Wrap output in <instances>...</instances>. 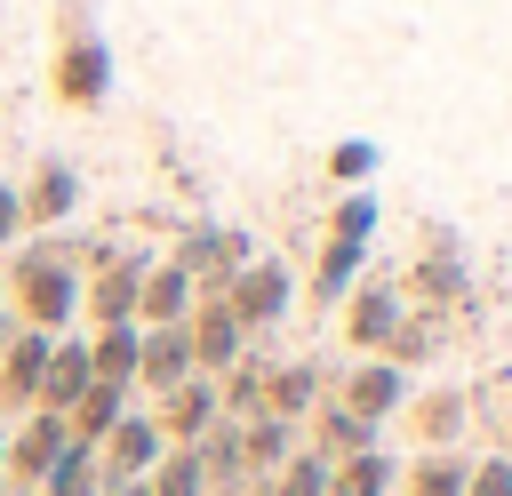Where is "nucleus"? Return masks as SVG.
Listing matches in <instances>:
<instances>
[{
  "label": "nucleus",
  "instance_id": "f257e3e1",
  "mask_svg": "<svg viewBox=\"0 0 512 496\" xmlns=\"http://www.w3.org/2000/svg\"><path fill=\"white\" fill-rule=\"evenodd\" d=\"M0 272H8V320H16V328L64 336V328L80 320V240L40 232V240L16 248Z\"/></svg>",
  "mask_w": 512,
  "mask_h": 496
},
{
  "label": "nucleus",
  "instance_id": "f03ea898",
  "mask_svg": "<svg viewBox=\"0 0 512 496\" xmlns=\"http://www.w3.org/2000/svg\"><path fill=\"white\" fill-rule=\"evenodd\" d=\"M48 96H56L64 112H96V104L112 96V48H104V32L88 24V0H64V8H56Z\"/></svg>",
  "mask_w": 512,
  "mask_h": 496
},
{
  "label": "nucleus",
  "instance_id": "7ed1b4c3",
  "mask_svg": "<svg viewBox=\"0 0 512 496\" xmlns=\"http://www.w3.org/2000/svg\"><path fill=\"white\" fill-rule=\"evenodd\" d=\"M216 296H224V304H232V320L256 336V328L288 320V304H296V272H288L280 256H264V248H256V256H248V264H240V272H232Z\"/></svg>",
  "mask_w": 512,
  "mask_h": 496
},
{
  "label": "nucleus",
  "instance_id": "20e7f679",
  "mask_svg": "<svg viewBox=\"0 0 512 496\" xmlns=\"http://www.w3.org/2000/svg\"><path fill=\"white\" fill-rule=\"evenodd\" d=\"M248 256H256V240H248V232H232V224H192V232L176 240V256H168V264H176L200 296H216Z\"/></svg>",
  "mask_w": 512,
  "mask_h": 496
},
{
  "label": "nucleus",
  "instance_id": "39448f33",
  "mask_svg": "<svg viewBox=\"0 0 512 496\" xmlns=\"http://www.w3.org/2000/svg\"><path fill=\"white\" fill-rule=\"evenodd\" d=\"M64 456H72V432H64V416L32 408V416H16V424H8V464H0V480H16V488H40V480H48Z\"/></svg>",
  "mask_w": 512,
  "mask_h": 496
},
{
  "label": "nucleus",
  "instance_id": "423d86ee",
  "mask_svg": "<svg viewBox=\"0 0 512 496\" xmlns=\"http://www.w3.org/2000/svg\"><path fill=\"white\" fill-rule=\"evenodd\" d=\"M400 320H408V296H400V280H384V272H360V280H352V296H344V336H352L360 352H384Z\"/></svg>",
  "mask_w": 512,
  "mask_h": 496
},
{
  "label": "nucleus",
  "instance_id": "0eeeda50",
  "mask_svg": "<svg viewBox=\"0 0 512 496\" xmlns=\"http://www.w3.org/2000/svg\"><path fill=\"white\" fill-rule=\"evenodd\" d=\"M184 344H192V368H200V376H224L256 336L232 320V304H224V296H192V312H184Z\"/></svg>",
  "mask_w": 512,
  "mask_h": 496
},
{
  "label": "nucleus",
  "instance_id": "6e6552de",
  "mask_svg": "<svg viewBox=\"0 0 512 496\" xmlns=\"http://www.w3.org/2000/svg\"><path fill=\"white\" fill-rule=\"evenodd\" d=\"M144 264H152V256H104V264H88V280H80V312H88V328L136 320V288H144Z\"/></svg>",
  "mask_w": 512,
  "mask_h": 496
},
{
  "label": "nucleus",
  "instance_id": "1a4fd4ad",
  "mask_svg": "<svg viewBox=\"0 0 512 496\" xmlns=\"http://www.w3.org/2000/svg\"><path fill=\"white\" fill-rule=\"evenodd\" d=\"M160 448H168V440H160L152 408H128V416L96 440V472H104V488H112V480H144V472L160 464Z\"/></svg>",
  "mask_w": 512,
  "mask_h": 496
},
{
  "label": "nucleus",
  "instance_id": "9d476101",
  "mask_svg": "<svg viewBox=\"0 0 512 496\" xmlns=\"http://www.w3.org/2000/svg\"><path fill=\"white\" fill-rule=\"evenodd\" d=\"M48 344H56V336H40V328H8V336H0V416H8V424L32 416V400H40V368H48Z\"/></svg>",
  "mask_w": 512,
  "mask_h": 496
},
{
  "label": "nucleus",
  "instance_id": "9b49d317",
  "mask_svg": "<svg viewBox=\"0 0 512 496\" xmlns=\"http://www.w3.org/2000/svg\"><path fill=\"white\" fill-rule=\"evenodd\" d=\"M328 400H344L352 416H368V424L384 432V416H400V400H408V368H392L384 352H360V368H352Z\"/></svg>",
  "mask_w": 512,
  "mask_h": 496
},
{
  "label": "nucleus",
  "instance_id": "f8f14e48",
  "mask_svg": "<svg viewBox=\"0 0 512 496\" xmlns=\"http://www.w3.org/2000/svg\"><path fill=\"white\" fill-rule=\"evenodd\" d=\"M400 296L408 304H424V312H448V304H464L472 296V272H464V256H456V240H424V264L400 280Z\"/></svg>",
  "mask_w": 512,
  "mask_h": 496
},
{
  "label": "nucleus",
  "instance_id": "ddd939ff",
  "mask_svg": "<svg viewBox=\"0 0 512 496\" xmlns=\"http://www.w3.org/2000/svg\"><path fill=\"white\" fill-rule=\"evenodd\" d=\"M216 416H224V408H216V376H200V368H192L184 384H168V392H160V408H152V424H160V440H168V448H192Z\"/></svg>",
  "mask_w": 512,
  "mask_h": 496
},
{
  "label": "nucleus",
  "instance_id": "4468645a",
  "mask_svg": "<svg viewBox=\"0 0 512 496\" xmlns=\"http://www.w3.org/2000/svg\"><path fill=\"white\" fill-rule=\"evenodd\" d=\"M400 416H408V440H416V448H456V432H464L472 400H464L456 384H424V392H408V400H400Z\"/></svg>",
  "mask_w": 512,
  "mask_h": 496
},
{
  "label": "nucleus",
  "instance_id": "2eb2a0df",
  "mask_svg": "<svg viewBox=\"0 0 512 496\" xmlns=\"http://www.w3.org/2000/svg\"><path fill=\"white\" fill-rule=\"evenodd\" d=\"M16 200H24V224H32V232H56V224L80 208V168H72V160H40L32 184H16Z\"/></svg>",
  "mask_w": 512,
  "mask_h": 496
},
{
  "label": "nucleus",
  "instance_id": "dca6fc26",
  "mask_svg": "<svg viewBox=\"0 0 512 496\" xmlns=\"http://www.w3.org/2000/svg\"><path fill=\"white\" fill-rule=\"evenodd\" d=\"M88 384H96V368H88V336H56V344H48V368H40V400H32V408L64 416Z\"/></svg>",
  "mask_w": 512,
  "mask_h": 496
},
{
  "label": "nucleus",
  "instance_id": "f3484780",
  "mask_svg": "<svg viewBox=\"0 0 512 496\" xmlns=\"http://www.w3.org/2000/svg\"><path fill=\"white\" fill-rule=\"evenodd\" d=\"M320 400H328V376H320V360H280V368L264 376V416H280V424H304Z\"/></svg>",
  "mask_w": 512,
  "mask_h": 496
},
{
  "label": "nucleus",
  "instance_id": "a211bd4d",
  "mask_svg": "<svg viewBox=\"0 0 512 496\" xmlns=\"http://www.w3.org/2000/svg\"><path fill=\"white\" fill-rule=\"evenodd\" d=\"M192 280L176 272V264H144V288H136V328H176L184 312H192Z\"/></svg>",
  "mask_w": 512,
  "mask_h": 496
},
{
  "label": "nucleus",
  "instance_id": "6ab92c4d",
  "mask_svg": "<svg viewBox=\"0 0 512 496\" xmlns=\"http://www.w3.org/2000/svg\"><path fill=\"white\" fill-rule=\"evenodd\" d=\"M184 376H192L184 320H176V328H144V344H136V384H144V392H168V384H184Z\"/></svg>",
  "mask_w": 512,
  "mask_h": 496
},
{
  "label": "nucleus",
  "instance_id": "aec40b11",
  "mask_svg": "<svg viewBox=\"0 0 512 496\" xmlns=\"http://www.w3.org/2000/svg\"><path fill=\"white\" fill-rule=\"evenodd\" d=\"M360 448H384V440H376V424H368V416H352L344 400H320V408H312V456L344 464V456H360Z\"/></svg>",
  "mask_w": 512,
  "mask_h": 496
},
{
  "label": "nucleus",
  "instance_id": "412c9836",
  "mask_svg": "<svg viewBox=\"0 0 512 496\" xmlns=\"http://www.w3.org/2000/svg\"><path fill=\"white\" fill-rule=\"evenodd\" d=\"M464 472H472V456H456V448H416V456L400 464L392 496H464Z\"/></svg>",
  "mask_w": 512,
  "mask_h": 496
},
{
  "label": "nucleus",
  "instance_id": "4be33fe9",
  "mask_svg": "<svg viewBox=\"0 0 512 496\" xmlns=\"http://www.w3.org/2000/svg\"><path fill=\"white\" fill-rule=\"evenodd\" d=\"M288 456H296V424H280V416H248L240 424V480H272Z\"/></svg>",
  "mask_w": 512,
  "mask_h": 496
},
{
  "label": "nucleus",
  "instance_id": "5701e85b",
  "mask_svg": "<svg viewBox=\"0 0 512 496\" xmlns=\"http://www.w3.org/2000/svg\"><path fill=\"white\" fill-rule=\"evenodd\" d=\"M264 376H272V360H264V352L248 344V352H240V360H232V368L216 376V408H224L232 424H248V416H264Z\"/></svg>",
  "mask_w": 512,
  "mask_h": 496
},
{
  "label": "nucleus",
  "instance_id": "b1692460",
  "mask_svg": "<svg viewBox=\"0 0 512 496\" xmlns=\"http://www.w3.org/2000/svg\"><path fill=\"white\" fill-rule=\"evenodd\" d=\"M136 344H144V328H136V320L88 328V368H96V384H136Z\"/></svg>",
  "mask_w": 512,
  "mask_h": 496
},
{
  "label": "nucleus",
  "instance_id": "393cba45",
  "mask_svg": "<svg viewBox=\"0 0 512 496\" xmlns=\"http://www.w3.org/2000/svg\"><path fill=\"white\" fill-rule=\"evenodd\" d=\"M120 416H128V384H88V392L64 408V432H72L80 448H96V440H104Z\"/></svg>",
  "mask_w": 512,
  "mask_h": 496
},
{
  "label": "nucleus",
  "instance_id": "a878e982",
  "mask_svg": "<svg viewBox=\"0 0 512 496\" xmlns=\"http://www.w3.org/2000/svg\"><path fill=\"white\" fill-rule=\"evenodd\" d=\"M392 480H400L392 448H360V456L328 464V496H392Z\"/></svg>",
  "mask_w": 512,
  "mask_h": 496
},
{
  "label": "nucleus",
  "instance_id": "bb28decb",
  "mask_svg": "<svg viewBox=\"0 0 512 496\" xmlns=\"http://www.w3.org/2000/svg\"><path fill=\"white\" fill-rule=\"evenodd\" d=\"M360 272H368V248H360V240H320V264H312V304H344Z\"/></svg>",
  "mask_w": 512,
  "mask_h": 496
},
{
  "label": "nucleus",
  "instance_id": "cd10ccee",
  "mask_svg": "<svg viewBox=\"0 0 512 496\" xmlns=\"http://www.w3.org/2000/svg\"><path fill=\"white\" fill-rule=\"evenodd\" d=\"M328 184H344V192H368L376 184V168H384V144L376 136H344V144H328Z\"/></svg>",
  "mask_w": 512,
  "mask_h": 496
},
{
  "label": "nucleus",
  "instance_id": "c85d7f7f",
  "mask_svg": "<svg viewBox=\"0 0 512 496\" xmlns=\"http://www.w3.org/2000/svg\"><path fill=\"white\" fill-rule=\"evenodd\" d=\"M144 488L152 496H208V464L192 448H160V464L144 472Z\"/></svg>",
  "mask_w": 512,
  "mask_h": 496
},
{
  "label": "nucleus",
  "instance_id": "c756f323",
  "mask_svg": "<svg viewBox=\"0 0 512 496\" xmlns=\"http://www.w3.org/2000/svg\"><path fill=\"white\" fill-rule=\"evenodd\" d=\"M376 216H384L376 192H344V200L328 208V240H360V248H368V240H376Z\"/></svg>",
  "mask_w": 512,
  "mask_h": 496
},
{
  "label": "nucleus",
  "instance_id": "7c9ffc66",
  "mask_svg": "<svg viewBox=\"0 0 512 496\" xmlns=\"http://www.w3.org/2000/svg\"><path fill=\"white\" fill-rule=\"evenodd\" d=\"M40 496H104V472H96V448H80L72 440V456L40 480Z\"/></svg>",
  "mask_w": 512,
  "mask_h": 496
},
{
  "label": "nucleus",
  "instance_id": "2f4dec72",
  "mask_svg": "<svg viewBox=\"0 0 512 496\" xmlns=\"http://www.w3.org/2000/svg\"><path fill=\"white\" fill-rule=\"evenodd\" d=\"M272 496H328V456H312V448H296L272 480H264Z\"/></svg>",
  "mask_w": 512,
  "mask_h": 496
},
{
  "label": "nucleus",
  "instance_id": "473e14b6",
  "mask_svg": "<svg viewBox=\"0 0 512 496\" xmlns=\"http://www.w3.org/2000/svg\"><path fill=\"white\" fill-rule=\"evenodd\" d=\"M464 496H512V456H504V448L480 456V464L464 472Z\"/></svg>",
  "mask_w": 512,
  "mask_h": 496
},
{
  "label": "nucleus",
  "instance_id": "72a5a7b5",
  "mask_svg": "<svg viewBox=\"0 0 512 496\" xmlns=\"http://www.w3.org/2000/svg\"><path fill=\"white\" fill-rule=\"evenodd\" d=\"M24 232V200H16V184H0V248Z\"/></svg>",
  "mask_w": 512,
  "mask_h": 496
},
{
  "label": "nucleus",
  "instance_id": "f704fd0d",
  "mask_svg": "<svg viewBox=\"0 0 512 496\" xmlns=\"http://www.w3.org/2000/svg\"><path fill=\"white\" fill-rule=\"evenodd\" d=\"M104 496H152V488H144V480H112Z\"/></svg>",
  "mask_w": 512,
  "mask_h": 496
},
{
  "label": "nucleus",
  "instance_id": "c9c22d12",
  "mask_svg": "<svg viewBox=\"0 0 512 496\" xmlns=\"http://www.w3.org/2000/svg\"><path fill=\"white\" fill-rule=\"evenodd\" d=\"M8 328H16V320H8V272H0V336H8Z\"/></svg>",
  "mask_w": 512,
  "mask_h": 496
},
{
  "label": "nucleus",
  "instance_id": "e433bc0d",
  "mask_svg": "<svg viewBox=\"0 0 512 496\" xmlns=\"http://www.w3.org/2000/svg\"><path fill=\"white\" fill-rule=\"evenodd\" d=\"M232 496H272V488H264V480H240V488H232Z\"/></svg>",
  "mask_w": 512,
  "mask_h": 496
},
{
  "label": "nucleus",
  "instance_id": "4c0bfd02",
  "mask_svg": "<svg viewBox=\"0 0 512 496\" xmlns=\"http://www.w3.org/2000/svg\"><path fill=\"white\" fill-rule=\"evenodd\" d=\"M0 464H8V416H0Z\"/></svg>",
  "mask_w": 512,
  "mask_h": 496
},
{
  "label": "nucleus",
  "instance_id": "58836bf2",
  "mask_svg": "<svg viewBox=\"0 0 512 496\" xmlns=\"http://www.w3.org/2000/svg\"><path fill=\"white\" fill-rule=\"evenodd\" d=\"M504 456H512V416H504Z\"/></svg>",
  "mask_w": 512,
  "mask_h": 496
},
{
  "label": "nucleus",
  "instance_id": "ea45409f",
  "mask_svg": "<svg viewBox=\"0 0 512 496\" xmlns=\"http://www.w3.org/2000/svg\"><path fill=\"white\" fill-rule=\"evenodd\" d=\"M208 496H232V488H208Z\"/></svg>",
  "mask_w": 512,
  "mask_h": 496
}]
</instances>
